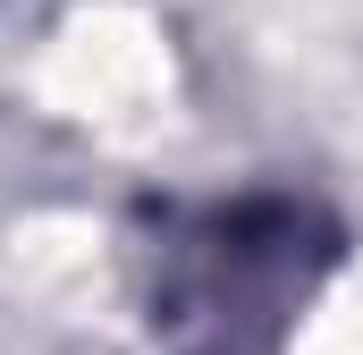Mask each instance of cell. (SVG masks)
Returning <instances> with one entry per match:
<instances>
[{
  "mask_svg": "<svg viewBox=\"0 0 363 355\" xmlns=\"http://www.w3.org/2000/svg\"><path fill=\"white\" fill-rule=\"evenodd\" d=\"M330 254L338 229L287 195L186 212L152 246V339L169 355H279Z\"/></svg>",
  "mask_w": 363,
  "mask_h": 355,
  "instance_id": "cell-1",
  "label": "cell"
}]
</instances>
